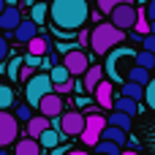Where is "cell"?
<instances>
[{
  "instance_id": "38",
  "label": "cell",
  "mask_w": 155,
  "mask_h": 155,
  "mask_svg": "<svg viewBox=\"0 0 155 155\" xmlns=\"http://www.w3.org/2000/svg\"><path fill=\"white\" fill-rule=\"evenodd\" d=\"M142 46H144L147 52H153V54H155V35H144V41H142Z\"/></svg>"
},
{
  "instance_id": "46",
  "label": "cell",
  "mask_w": 155,
  "mask_h": 155,
  "mask_svg": "<svg viewBox=\"0 0 155 155\" xmlns=\"http://www.w3.org/2000/svg\"><path fill=\"white\" fill-rule=\"evenodd\" d=\"M5 8H8V3H5V0H0V14H3Z\"/></svg>"
},
{
  "instance_id": "20",
  "label": "cell",
  "mask_w": 155,
  "mask_h": 155,
  "mask_svg": "<svg viewBox=\"0 0 155 155\" xmlns=\"http://www.w3.org/2000/svg\"><path fill=\"white\" fill-rule=\"evenodd\" d=\"M112 112H123V114H136L139 112V101H134V98H125V95H117L114 98V109Z\"/></svg>"
},
{
  "instance_id": "9",
  "label": "cell",
  "mask_w": 155,
  "mask_h": 155,
  "mask_svg": "<svg viewBox=\"0 0 155 155\" xmlns=\"http://www.w3.org/2000/svg\"><path fill=\"white\" fill-rule=\"evenodd\" d=\"M63 65L68 68V74H71V76H84V74H87V68H90L93 63H90V57H87L82 49H74V52H68V54H65Z\"/></svg>"
},
{
  "instance_id": "5",
  "label": "cell",
  "mask_w": 155,
  "mask_h": 155,
  "mask_svg": "<svg viewBox=\"0 0 155 155\" xmlns=\"http://www.w3.org/2000/svg\"><path fill=\"white\" fill-rule=\"evenodd\" d=\"M84 120H87V125H84V134L79 136L87 147H95L98 142H101V134H104V128L109 125L106 123V117L98 112V114H84Z\"/></svg>"
},
{
  "instance_id": "40",
  "label": "cell",
  "mask_w": 155,
  "mask_h": 155,
  "mask_svg": "<svg viewBox=\"0 0 155 155\" xmlns=\"http://www.w3.org/2000/svg\"><path fill=\"white\" fill-rule=\"evenodd\" d=\"M8 57V41L5 38H0V65H3V60Z\"/></svg>"
},
{
  "instance_id": "36",
  "label": "cell",
  "mask_w": 155,
  "mask_h": 155,
  "mask_svg": "<svg viewBox=\"0 0 155 155\" xmlns=\"http://www.w3.org/2000/svg\"><path fill=\"white\" fill-rule=\"evenodd\" d=\"M25 65H30L33 71L41 65V57H35V54H25Z\"/></svg>"
},
{
  "instance_id": "41",
  "label": "cell",
  "mask_w": 155,
  "mask_h": 155,
  "mask_svg": "<svg viewBox=\"0 0 155 155\" xmlns=\"http://www.w3.org/2000/svg\"><path fill=\"white\" fill-rule=\"evenodd\" d=\"M68 153H71V147H68V144H60V147L49 150V155H68Z\"/></svg>"
},
{
  "instance_id": "50",
  "label": "cell",
  "mask_w": 155,
  "mask_h": 155,
  "mask_svg": "<svg viewBox=\"0 0 155 155\" xmlns=\"http://www.w3.org/2000/svg\"><path fill=\"white\" fill-rule=\"evenodd\" d=\"M95 155H101V153H95Z\"/></svg>"
},
{
  "instance_id": "31",
  "label": "cell",
  "mask_w": 155,
  "mask_h": 155,
  "mask_svg": "<svg viewBox=\"0 0 155 155\" xmlns=\"http://www.w3.org/2000/svg\"><path fill=\"white\" fill-rule=\"evenodd\" d=\"M123 3H134V0H98V11L101 14H112L117 5H123Z\"/></svg>"
},
{
  "instance_id": "6",
  "label": "cell",
  "mask_w": 155,
  "mask_h": 155,
  "mask_svg": "<svg viewBox=\"0 0 155 155\" xmlns=\"http://www.w3.org/2000/svg\"><path fill=\"white\" fill-rule=\"evenodd\" d=\"M109 16H112V25H114V27H120V30H134V25H136V19H139V11L134 8V3H123V5H117Z\"/></svg>"
},
{
  "instance_id": "44",
  "label": "cell",
  "mask_w": 155,
  "mask_h": 155,
  "mask_svg": "<svg viewBox=\"0 0 155 155\" xmlns=\"http://www.w3.org/2000/svg\"><path fill=\"white\" fill-rule=\"evenodd\" d=\"M68 155H90V153H84V150H71Z\"/></svg>"
},
{
  "instance_id": "35",
  "label": "cell",
  "mask_w": 155,
  "mask_h": 155,
  "mask_svg": "<svg viewBox=\"0 0 155 155\" xmlns=\"http://www.w3.org/2000/svg\"><path fill=\"white\" fill-rule=\"evenodd\" d=\"M144 95H147V104H150V106L155 109V79L150 82V84H147V90H144Z\"/></svg>"
},
{
  "instance_id": "26",
  "label": "cell",
  "mask_w": 155,
  "mask_h": 155,
  "mask_svg": "<svg viewBox=\"0 0 155 155\" xmlns=\"http://www.w3.org/2000/svg\"><path fill=\"white\" fill-rule=\"evenodd\" d=\"M22 65H25V54H14V60L8 63V68H5V74H8V79H19V71H22Z\"/></svg>"
},
{
  "instance_id": "19",
  "label": "cell",
  "mask_w": 155,
  "mask_h": 155,
  "mask_svg": "<svg viewBox=\"0 0 155 155\" xmlns=\"http://www.w3.org/2000/svg\"><path fill=\"white\" fill-rule=\"evenodd\" d=\"M101 139L104 142H114V144H128V131H123V128H114V125H106L104 128V134H101Z\"/></svg>"
},
{
  "instance_id": "13",
  "label": "cell",
  "mask_w": 155,
  "mask_h": 155,
  "mask_svg": "<svg viewBox=\"0 0 155 155\" xmlns=\"http://www.w3.org/2000/svg\"><path fill=\"white\" fill-rule=\"evenodd\" d=\"M35 35H38V25L33 19H22V25L14 30V41H19V44H30Z\"/></svg>"
},
{
  "instance_id": "21",
  "label": "cell",
  "mask_w": 155,
  "mask_h": 155,
  "mask_svg": "<svg viewBox=\"0 0 155 155\" xmlns=\"http://www.w3.org/2000/svg\"><path fill=\"white\" fill-rule=\"evenodd\" d=\"M46 52H49V38H46V35H35V38L27 44V54L46 57Z\"/></svg>"
},
{
  "instance_id": "2",
  "label": "cell",
  "mask_w": 155,
  "mask_h": 155,
  "mask_svg": "<svg viewBox=\"0 0 155 155\" xmlns=\"http://www.w3.org/2000/svg\"><path fill=\"white\" fill-rule=\"evenodd\" d=\"M125 35H128V33L120 30V27H114L112 22H98V25L90 30V49H93L95 54H109L112 49L123 46V38H125Z\"/></svg>"
},
{
  "instance_id": "15",
  "label": "cell",
  "mask_w": 155,
  "mask_h": 155,
  "mask_svg": "<svg viewBox=\"0 0 155 155\" xmlns=\"http://www.w3.org/2000/svg\"><path fill=\"white\" fill-rule=\"evenodd\" d=\"M49 128H52V120L44 117V114H35V117L27 123V136H30V139H41V134L49 131Z\"/></svg>"
},
{
  "instance_id": "34",
  "label": "cell",
  "mask_w": 155,
  "mask_h": 155,
  "mask_svg": "<svg viewBox=\"0 0 155 155\" xmlns=\"http://www.w3.org/2000/svg\"><path fill=\"white\" fill-rule=\"evenodd\" d=\"M71 90H74V82H71V79L63 82V84H54V93H57V95H65V93H71Z\"/></svg>"
},
{
  "instance_id": "42",
  "label": "cell",
  "mask_w": 155,
  "mask_h": 155,
  "mask_svg": "<svg viewBox=\"0 0 155 155\" xmlns=\"http://www.w3.org/2000/svg\"><path fill=\"white\" fill-rule=\"evenodd\" d=\"M33 74H35V71H33L30 65H22V71H19V79H30Z\"/></svg>"
},
{
  "instance_id": "1",
  "label": "cell",
  "mask_w": 155,
  "mask_h": 155,
  "mask_svg": "<svg viewBox=\"0 0 155 155\" xmlns=\"http://www.w3.org/2000/svg\"><path fill=\"white\" fill-rule=\"evenodd\" d=\"M49 19L54 30H82L90 19V3L87 0H52L49 3Z\"/></svg>"
},
{
  "instance_id": "33",
  "label": "cell",
  "mask_w": 155,
  "mask_h": 155,
  "mask_svg": "<svg viewBox=\"0 0 155 155\" xmlns=\"http://www.w3.org/2000/svg\"><path fill=\"white\" fill-rule=\"evenodd\" d=\"M16 120H25V123H30V120H33V112H30V106H19V109H16Z\"/></svg>"
},
{
  "instance_id": "32",
  "label": "cell",
  "mask_w": 155,
  "mask_h": 155,
  "mask_svg": "<svg viewBox=\"0 0 155 155\" xmlns=\"http://www.w3.org/2000/svg\"><path fill=\"white\" fill-rule=\"evenodd\" d=\"M74 49H82L79 41H57V54H68V52H74Z\"/></svg>"
},
{
  "instance_id": "8",
  "label": "cell",
  "mask_w": 155,
  "mask_h": 155,
  "mask_svg": "<svg viewBox=\"0 0 155 155\" xmlns=\"http://www.w3.org/2000/svg\"><path fill=\"white\" fill-rule=\"evenodd\" d=\"M19 136V120L8 112H0V147L5 150L11 142H16Z\"/></svg>"
},
{
  "instance_id": "28",
  "label": "cell",
  "mask_w": 155,
  "mask_h": 155,
  "mask_svg": "<svg viewBox=\"0 0 155 155\" xmlns=\"http://www.w3.org/2000/svg\"><path fill=\"white\" fill-rule=\"evenodd\" d=\"M8 106H14V90L8 84H0V112H8Z\"/></svg>"
},
{
  "instance_id": "25",
  "label": "cell",
  "mask_w": 155,
  "mask_h": 155,
  "mask_svg": "<svg viewBox=\"0 0 155 155\" xmlns=\"http://www.w3.org/2000/svg\"><path fill=\"white\" fill-rule=\"evenodd\" d=\"M134 60H136V65H139V68H147V71H153V68H155V54H153V52H147V49L136 52V57H134Z\"/></svg>"
},
{
  "instance_id": "43",
  "label": "cell",
  "mask_w": 155,
  "mask_h": 155,
  "mask_svg": "<svg viewBox=\"0 0 155 155\" xmlns=\"http://www.w3.org/2000/svg\"><path fill=\"white\" fill-rule=\"evenodd\" d=\"M147 19H155V0H150V5H147Z\"/></svg>"
},
{
  "instance_id": "37",
  "label": "cell",
  "mask_w": 155,
  "mask_h": 155,
  "mask_svg": "<svg viewBox=\"0 0 155 155\" xmlns=\"http://www.w3.org/2000/svg\"><path fill=\"white\" fill-rule=\"evenodd\" d=\"M74 104H76V106H79V112H82V109H87V106H90V98L82 93V95H76V98H74Z\"/></svg>"
},
{
  "instance_id": "23",
  "label": "cell",
  "mask_w": 155,
  "mask_h": 155,
  "mask_svg": "<svg viewBox=\"0 0 155 155\" xmlns=\"http://www.w3.org/2000/svg\"><path fill=\"white\" fill-rule=\"evenodd\" d=\"M106 123H109V125H114V128L131 131V114H123V112H112V114L106 117Z\"/></svg>"
},
{
  "instance_id": "4",
  "label": "cell",
  "mask_w": 155,
  "mask_h": 155,
  "mask_svg": "<svg viewBox=\"0 0 155 155\" xmlns=\"http://www.w3.org/2000/svg\"><path fill=\"white\" fill-rule=\"evenodd\" d=\"M131 57H136V52H134L131 46H117V49H112V52L106 54L104 71H106V76H109L112 82H117L120 87L125 84V76H123V71H120V63H125V60H131Z\"/></svg>"
},
{
  "instance_id": "47",
  "label": "cell",
  "mask_w": 155,
  "mask_h": 155,
  "mask_svg": "<svg viewBox=\"0 0 155 155\" xmlns=\"http://www.w3.org/2000/svg\"><path fill=\"white\" fill-rule=\"evenodd\" d=\"M123 155H139V153H136V150H128V153H123Z\"/></svg>"
},
{
  "instance_id": "45",
  "label": "cell",
  "mask_w": 155,
  "mask_h": 155,
  "mask_svg": "<svg viewBox=\"0 0 155 155\" xmlns=\"http://www.w3.org/2000/svg\"><path fill=\"white\" fill-rule=\"evenodd\" d=\"M150 35H155V19H150Z\"/></svg>"
},
{
  "instance_id": "16",
  "label": "cell",
  "mask_w": 155,
  "mask_h": 155,
  "mask_svg": "<svg viewBox=\"0 0 155 155\" xmlns=\"http://www.w3.org/2000/svg\"><path fill=\"white\" fill-rule=\"evenodd\" d=\"M41 147H46V150H54V147H60V144H65V136H63V131L60 128H49V131H44L41 134Z\"/></svg>"
},
{
  "instance_id": "18",
  "label": "cell",
  "mask_w": 155,
  "mask_h": 155,
  "mask_svg": "<svg viewBox=\"0 0 155 155\" xmlns=\"http://www.w3.org/2000/svg\"><path fill=\"white\" fill-rule=\"evenodd\" d=\"M125 82L142 84V87L147 90V84H150L153 79H150V71H147V68H139V65H134V68H128V74H125Z\"/></svg>"
},
{
  "instance_id": "3",
  "label": "cell",
  "mask_w": 155,
  "mask_h": 155,
  "mask_svg": "<svg viewBox=\"0 0 155 155\" xmlns=\"http://www.w3.org/2000/svg\"><path fill=\"white\" fill-rule=\"evenodd\" d=\"M54 93V82L49 74H33L25 84V98H27V106H38L46 95Z\"/></svg>"
},
{
  "instance_id": "17",
  "label": "cell",
  "mask_w": 155,
  "mask_h": 155,
  "mask_svg": "<svg viewBox=\"0 0 155 155\" xmlns=\"http://www.w3.org/2000/svg\"><path fill=\"white\" fill-rule=\"evenodd\" d=\"M14 155H41V142H38V139H30V136H25L22 142H16Z\"/></svg>"
},
{
  "instance_id": "10",
  "label": "cell",
  "mask_w": 155,
  "mask_h": 155,
  "mask_svg": "<svg viewBox=\"0 0 155 155\" xmlns=\"http://www.w3.org/2000/svg\"><path fill=\"white\" fill-rule=\"evenodd\" d=\"M93 101H95L101 109H114V84H112L109 79H104V82L95 87Z\"/></svg>"
},
{
  "instance_id": "29",
  "label": "cell",
  "mask_w": 155,
  "mask_h": 155,
  "mask_svg": "<svg viewBox=\"0 0 155 155\" xmlns=\"http://www.w3.org/2000/svg\"><path fill=\"white\" fill-rule=\"evenodd\" d=\"M49 76H52V82H54V84H63V82H68V79H71V74H68V68H65V65H54V68L49 71Z\"/></svg>"
},
{
  "instance_id": "24",
  "label": "cell",
  "mask_w": 155,
  "mask_h": 155,
  "mask_svg": "<svg viewBox=\"0 0 155 155\" xmlns=\"http://www.w3.org/2000/svg\"><path fill=\"white\" fill-rule=\"evenodd\" d=\"M120 95H125V98H134V101H142V98H144V87H142V84H134V82H125Z\"/></svg>"
},
{
  "instance_id": "30",
  "label": "cell",
  "mask_w": 155,
  "mask_h": 155,
  "mask_svg": "<svg viewBox=\"0 0 155 155\" xmlns=\"http://www.w3.org/2000/svg\"><path fill=\"white\" fill-rule=\"evenodd\" d=\"M134 33H139L142 38L150 35V19L144 16V11H139V19H136V25H134Z\"/></svg>"
},
{
  "instance_id": "22",
  "label": "cell",
  "mask_w": 155,
  "mask_h": 155,
  "mask_svg": "<svg viewBox=\"0 0 155 155\" xmlns=\"http://www.w3.org/2000/svg\"><path fill=\"white\" fill-rule=\"evenodd\" d=\"M46 16H49V5H46V3H33V8H30V19H33L38 27L46 22Z\"/></svg>"
},
{
  "instance_id": "12",
  "label": "cell",
  "mask_w": 155,
  "mask_h": 155,
  "mask_svg": "<svg viewBox=\"0 0 155 155\" xmlns=\"http://www.w3.org/2000/svg\"><path fill=\"white\" fill-rule=\"evenodd\" d=\"M22 25V11L16 5H8L0 14V30H5V35H14V30Z\"/></svg>"
},
{
  "instance_id": "14",
  "label": "cell",
  "mask_w": 155,
  "mask_h": 155,
  "mask_svg": "<svg viewBox=\"0 0 155 155\" xmlns=\"http://www.w3.org/2000/svg\"><path fill=\"white\" fill-rule=\"evenodd\" d=\"M104 76H106V71L101 68V65H90L87 68V74H84V93H95V87L104 82Z\"/></svg>"
},
{
  "instance_id": "39",
  "label": "cell",
  "mask_w": 155,
  "mask_h": 155,
  "mask_svg": "<svg viewBox=\"0 0 155 155\" xmlns=\"http://www.w3.org/2000/svg\"><path fill=\"white\" fill-rule=\"evenodd\" d=\"M76 41H79V46H84V44H90V30H79V35H76Z\"/></svg>"
},
{
  "instance_id": "48",
  "label": "cell",
  "mask_w": 155,
  "mask_h": 155,
  "mask_svg": "<svg viewBox=\"0 0 155 155\" xmlns=\"http://www.w3.org/2000/svg\"><path fill=\"white\" fill-rule=\"evenodd\" d=\"M33 3H46V0H33Z\"/></svg>"
},
{
  "instance_id": "27",
  "label": "cell",
  "mask_w": 155,
  "mask_h": 155,
  "mask_svg": "<svg viewBox=\"0 0 155 155\" xmlns=\"http://www.w3.org/2000/svg\"><path fill=\"white\" fill-rule=\"evenodd\" d=\"M95 153H101V155H123V147L120 144H114V142H98L95 144Z\"/></svg>"
},
{
  "instance_id": "7",
  "label": "cell",
  "mask_w": 155,
  "mask_h": 155,
  "mask_svg": "<svg viewBox=\"0 0 155 155\" xmlns=\"http://www.w3.org/2000/svg\"><path fill=\"white\" fill-rule=\"evenodd\" d=\"M84 125H87V120H84L82 112H63V117H60L63 136H82L84 134Z\"/></svg>"
},
{
  "instance_id": "49",
  "label": "cell",
  "mask_w": 155,
  "mask_h": 155,
  "mask_svg": "<svg viewBox=\"0 0 155 155\" xmlns=\"http://www.w3.org/2000/svg\"><path fill=\"white\" fill-rule=\"evenodd\" d=\"M0 155H5V150H3V147H0Z\"/></svg>"
},
{
  "instance_id": "11",
  "label": "cell",
  "mask_w": 155,
  "mask_h": 155,
  "mask_svg": "<svg viewBox=\"0 0 155 155\" xmlns=\"http://www.w3.org/2000/svg\"><path fill=\"white\" fill-rule=\"evenodd\" d=\"M38 114H44V117H49V120H54V117H63V98H60L57 93L46 95V98L38 104Z\"/></svg>"
}]
</instances>
